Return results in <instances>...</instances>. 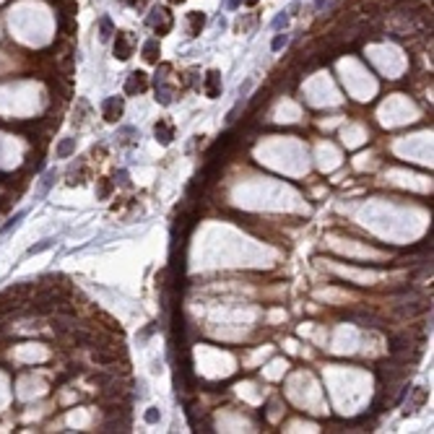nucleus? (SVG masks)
Instances as JSON below:
<instances>
[{
    "instance_id": "4be33fe9",
    "label": "nucleus",
    "mask_w": 434,
    "mask_h": 434,
    "mask_svg": "<svg viewBox=\"0 0 434 434\" xmlns=\"http://www.w3.org/2000/svg\"><path fill=\"white\" fill-rule=\"evenodd\" d=\"M112 192V179H101V185H99V198H107Z\"/></svg>"
},
{
    "instance_id": "dca6fc26",
    "label": "nucleus",
    "mask_w": 434,
    "mask_h": 434,
    "mask_svg": "<svg viewBox=\"0 0 434 434\" xmlns=\"http://www.w3.org/2000/svg\"><path fill=\"white\" fill-rule=\"evenodd\" d=\"M424 309H426L424 302H418V304H403V307H398V315L400 317H413V315H418V312H424Z\"/></svg>"
},
{
    "instance_id": "423d86ee",
    "label": "nucleus",
    "mask_w": 434,
    "mask_h": 434,
    "mask_svg": "<svg viewBox=\"0 0 434 434\" xmlns=\"http://www.w3.org/2000/svg\"><path fill=\"white\" fill-rule=\"evenodd\" d=\"M346 317L356 320L359 325H364V328H375V325H382V320L375 315V312H369V309H356V312H346Z\"/></svg>"
},
{
    "instance_id": "1a4fd4ad",
    "label": "nucleus",
    "mask_w": 434,
    "mask_h": 434,
    "mask_svg": "<svg viewBox=\"0 0 434 434\" xmlns=\"http://www.w3.org/2000/svg\"><path fill=\"white\" fill-rule=\"evenodd\" d=\"M203 88H205V94L211 96V99H216V96L221 94V73H219V70H208V73H205Z\"/></svg>"
},
{
    "instance_id": "5701e85b",
    "label": "nucleus",
    "mask_w": 434,
    "mask_h": 434,
    "mask_svg": "<svg viewBox=\"0 0 434 434\" xmlns=\"http://www.w3.org/2000/svg\"><path fill=\"white\" fill-rule=\"evenodd\" d=\"M286 42H289V37H286V34H278V37L273 39V44H271V47H273V50L278 52V50H281V47H283V44H286Z\"/></svg>"
},
{
    "instance_id": "cd10ccee",
    "label": "nucleus",
    "mask_w": 434,
    "mask_h": 434,
    "mask_svg": "<svg viewBox=\"0 0 434 434\" xmlns=\"http://www.w3.org/2000/svg\"><path fill=\"white\" fill-rule=\"evenodd\" d=\"M169 3H174V6H182V3H185V0H169Z\"/></svg>"
},
{
    "instance_id": "4468645a",
    "label": "nucleus",
    "mask_w": 434,
    "mask_h": 434,
    "mask_svg": "<svg viewBox=\"0 0 434 434\" xmlns=\"http://www.w3.org/2000/svg\"><path fill=\"white\" fill-rule=\"evenodd\" d=\"M143 60L146 63H159V39H148L143 44Z\"/></svg>"
},
{
    "instance_id": "a878e982",
    "label": "nucleus",
    "mask_w": 434,
    "mask_h": 434,
    "mask_svg": "<svg viewBox=\"0 0 434 434\" xmlns=\"http://www.w3.org/2000/svg\"><path fill=\"white\" fill-rule=\"evenodd\" d=\"M286 21H289L286 16H278V19L273 21V26H276V29H281V26H286Z\"/></svg>"
},
{
    "instance_id": "aec40b11",
    "label": "nucleus",
    "mask_w": 434,
    "mask_h": 434,
    "mask_svg": "<svg viewBox=\"0 0 434 434\" xmlns=\"http://www.w3.org/2000/svg\"><path fill=\"white\" fill-rule=\"evenodd\" d=\"M169 70H172V65H169V63H161V65H159V70H156V78H154V81H156V83H167Z\"/></svg>"
},
{
    "instance_id": "2eb2a0df",
    "label": "nucleus",
    "mask_w": 434,
    "mask_h": 434,
    "mask_svg": "<svg viewBox=\"0 0 434 434\" xmlns=\"http://www.w3.org/2000/svg\"><path fill=\"white\" fill-rule=\"evenodd\" d=\"M156 101L159 104H172L174 101V88L167 83H156Z\"/></svg>"
},
{
    "instance_id": "c85d7f7f",
    "label": "nucleus",
    "mask_w": 434,
    "mask_h": 434,
    "mask_svg": "<svg viewBox=\"0 0 434 434\" xmlns=\"http://www.w3.org/2000/svg\"><path fill=\"white\" fill-rule=\"evenodd\" d=\"M245 3H247V6H255V3H258V0H245Z\"/></svg>"
},
{
    "instance_id": "f257e3e1",
    "label": "nucleus",
    "mask_w": 434,
    "mask_h": 434,
    "mask_svg": "<svg viewBox=\"0 0 434 434\" xmlns=\"http://www.w3.org/2000/svg\"><path fill=\"white\" fill-rule=\"evenodd\" d=\"M172 24H174V19H172V13L167 11V8H154L151 11V16H148V26L154 29V32L161 37V34H167L169 29H172Z\"/></svg>"
},
{
    "instance_id": "0eeeda50",
    "label": "nucleus",
    "mask_w": 434,
    "mask_h": 434,
    "mask_svg": "<svg viewBox=\"0 0 434 434\" xmlns=\"http://www.w3.org/2000/svg\"><path fill=\"white\" fill-rule=\"evenodd\" d=\"M13 296H19V299H24V302H29L34 294H37V283L34 281H21V283H13V286L8 289Z\"/></svg>"
},
{
    "instance_id": "412c9836",
    "label": "nucleus",
    "mask_w": 434,
    "mask_h": 434,
    "mask_svg": "<svg viewBox=\"0 0 434 434\" xmlns=\"http://www.w3.org/2000/svg\"><path fill=\"white\" fill-rule=\"evenodd\" d=\"M112 380H115V375H104V372H96V375H91V382L99 385V387H104V385L112 382Z\"/></svg>"
},
{
    "instance_id": "6ab92c4d",
    "label": "nucleus",
    "mask_w": 434,
    "mask_h": 434,
    "mask_svg": "<svg viewBox=\"0 0 434 434\" xmlns=\"http://www.w3.org/2000/svg\"><path fill=\"white\" fill-rule=\"evenodd\" d=\"M52 242H55V239H42L39 245H34V247H29V250H26V255H39V252L50 250V247H52Z\"/></svg>"
},
{
    "instance_id": "a211bd4d",
    "label": "nucleus",
    "mask_w": 434,
    "mask_h": 434,
    "mask_svg": "<svg viewBox=\"0 0 434 434\" xmlns=\"http://www.w3.org/2000/svg\"><path fill=\"white\" fill-rule=\"evenodd\" d=\"M112 34H115V29H112V21H110L107 16H104V19L99 21V39H101V42H107V39H110Z\"/></svg>"
},
{
    "instance_id": "bb28decb",
    "label": "nucleus",
    "mask_w": 434,
    "mask_h": 434,
    "mask_svg": "<svg viewBox=\"0 0 434 434\" xmlns=\"http://www.w3.org/2000/svg\"><path fill=\"white\" fill-rule=\"evenodd\" d=\"M52 179H55V172H47V179H44V190L52 185Z\"/></svg>"
},
{
    "instance_id": "f8f14e48",
    "label": "nucleus",
    "mask_w": 434,
    "mask_h": 434,
    "mask_svg": "<svg viewBox=\"0 0 434 434\" xmlns=\"http://www.w3.org/2000/svg\"><path fill=\"white\" fill-rule=\"evenodd\" d=\"M187 26H190V37H198L200 29L205 26V13L200 11H190L187 13Z\"/></svg>"
},
{
    "instance_id": "39448f33",
    "label": "nucleus",
    "mask_w": 434,
    "mask_h": 434,
    "mask_svg": "<svg viewBox=\"0 0 434 434\" xmlns=\"http://www.w3.org/2000/svg\"><path fill=\"white\" fill-rule=\"evenodd\" d=\"M133 55V37L128 32H117V39H115V57L117 60H128Z\"/></svg>"
},
{
    "instance_id": "6e6552de",
    "label": "nucleus",
    "mask_w": 434,
    "mask_h": 434,
    "mask_svg": "<svg viewBox=\"0 0 434 434\" xmlns=\"http://www.w3.org/2000/svg\"><path fill=\"white\" fill-rule=\"evenodd\" d=\"M94 322H101L104 331H110V333H115V336H123V328H120V322H117L112 315H107V312L96 309V312H94Z\"/></svg>"
},
{
    "instance_id": "9b49d317",
    "label": "nucleus",
    "mask_w": 434,
    "mask_h": 434,
    "mask_svg": "<svg viewBox=\"0 0 434 434\" xmlns=\"http://www.w3.org/2000/svg\"><path fill=\"white\" fill-rule=\"evenodd\" d=\"M91 362L99 364V367H110V364H117V351H107V349H96L91 354Z\"/></svg>"
},
{
    "instance_id": "20e7f679",
    "label": "nucleus",
    "mask_w": 434,
    "mask_h": 434,
    "mask_svg": "<svg viewBox=\"0 0 434 434\" xmlns=\"http://www.w3.org/2000/svg\"><path fill=\"white\" fill-rule=\"evenodd\" d=\"M21 304H26V302H24V299H19V296H13L8 289L0 291V315H19Z\"/></svg>"
},
{
    "instance_id": "ddd939ff",
    "label": "nucleus",
    "mask_w": 434,
    "mask_h": 434,
    "mask_svg": "<svg viewBox=\"0 0 434 434\" xmlns=\"http://www.w3.org/2000/svg\"><path fill=\"white\" fill-rule=\"evenodd\" d=\"M57 26H60V34L63 37H73L76 34V16H63V13H60Z\"/></svg>"
},
{
    "instance_id": "b1692460",
    "label": "nucleus",
    "mask_w": 434,
    "mask_h": 434,
    "mask_svg": "<svg viewBox=\"0 0 434 434\" xmlns=\"http://www.w3.org/2000/svg\"><path fill=\"white\" fill-rule=\"evenodd\" d=\"M146 421H148V424H156V421H159V411H156V408H148V411H146Z\"/></svg>"
},
{
    "instance_id": "9d476101",
    "label": "nucleus",
    "mask_w": 434,
    "mask_h": 434,
    "mask_svg": "<svg viewBox=\"0 0 434 434\" xmlns=\"http://www.w3.org/2000/svg\"><path fill=\"white\" fill-rule=\"evenodd\" d=\"M154 133H156V141H159L161 146H169L172 138H174V128H172L169 123H164V120H159V123H156Z\"/></svg>"
},
{
    "instance_id": "7ed1b4c3",
    "label": "nucleus",
    "mask_w": 434,
    "mask_h": 434,
    "mask_svg": "<svg viewBox=\"0 0 434 434\" xmlns=\"http://www.w3.org/2000/svg\"><path fill=\"white\" fill-rule=\"evenodd\" d=\"M148 88V76L143 70H133L130 76H128V81H125V94H143Z\"/></svg>"
},
{
    "instance_id": "393cba45",
    "label": "nucleus",
    "mask_w": 434,
    "mask_h": 434,
    "mask_svg": "<svg viewBox=\"0 0 434 434\" xmlns=\"http://www.w3.org/2000/svg\"><path fill=\"white\" fill-rule=\"evenodd\" d=\"M424 400H426V390H416V406H421Z\"/></svg>"
},
{
    "instance_id": "f3484780",
    "label": "nucleus",
    "mask_w": 434,
    "mask_h": 434,
    "mask_svg": "<svg viewBox=\"0 0 434 434\" xmlns=\"http://www.w3.org/2000/svg\"><path fill=\"white\" fill-rule=\"evenodd\" d=\"M73 151H76V138H65L63 143L57 146V156H60V159H68Z\"/></svg>"
},
{
    "instance_id": "f03ea898",
    "label": "nucleus",
    "mask_w": 434,
    "mask_h": 434,
    "mask_svg": "<svg viewBox=\"0 0 434 434\" xmlns=\"http://www.w3.org/2000/svg\"><path fill=\"white\" fill-rule=\"evenodd\" d=\"M123 110H125L123 96H110L101 104V112H104V120H107V123H117V120L123 117Z\"/></svg>"
}]
</instances>
